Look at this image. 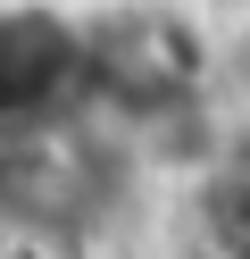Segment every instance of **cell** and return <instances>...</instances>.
<instances>
[{
    "instance_id": "cell-2",
    "label": "cell",
    "mask_w": 250,
    "mask_h": 259,
    "mask_svg": "<svg viewBox=\"0 0 250 259\" xmlns=\"http://www.w3.org/2000/svg\"><path fill=\"white\" fill-rule=\"evenodd\" d=\"M117 167L109 142H92L83 125L50 117V125H9L0 134V218L33 226V234H83L117 209Z\"/></svg>"
},
{
    "instance_id": "cell-4",
    "label": "cell",
    "mask_w": 250,
    "mask_h": 259,
    "mask_svg": "<svg viewBox=\"0 0 250 259\" xmlns=\"http://www.w3.org/2000/svg\"><path fill=\"white\" fill-rule=\"evenodd\" d=\"M209 242H217V259H250V176H217V192H209Z\"/></svg>"
},
{
    "instance_id": "cell-3",
    "label": "cell",
    "mask_w": 250,
    "mask_h": 259,
    "mask_svg": "<svg viewBox=\"0 0 250 259\" xmlns=\"http://www.w3.org/2000/svg\"><path fill=\"white\" fill-rule=\"evenodd\" d=\"M92 101V59H83V17L67 9H0V134L9 125H50Z\"/></svg>"
},
{
    "instance_id": "cell-1",
    "label": "cell",
    "mask_w": 250,
    "mask_h": 259,
    "mask_svg": "<svg viewBox=\"0 0 250 259\" xmlns=\"http://www.w3.org/2000/svg\"><path fill=\"white\" fill-rule=\"evenodd\" d=\"M92 101L125 125H159L209 92V34L183 0H109L83 17Z\"/></svg>"
}]
</instances>
